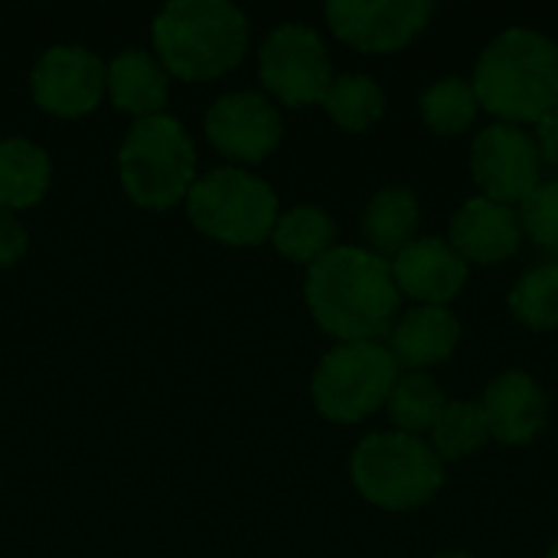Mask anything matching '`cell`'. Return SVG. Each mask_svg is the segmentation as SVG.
Here are the masks:
<instances>
[{
  "instance_id": "cell-17",
  "label": "cell",
  "mask_w": 558,
  "mask_h": 558,
  "mask_svg": "<svg viewBox=\"0 0 558 558\" xmlns=\"http://www.w3.org/2000/svg\"><path fill=\"white\" fill-rule=\"evenodd\" d=\"M105 88H108L114 108L137 114V121H141V118L163 114V105L170 95V75L154 52L121 49L105 65Z\"/></svg>"
},
{
  "instance_id": "cell-22",
  "label": "cell",
  "mask_w": 558,
  "mask_h": 558,
  "mask_svg": "<svg viewBox=\"0 0 558 558\" xmlns=\"http://www.w3.org/2000/svg\"><path fill=\"white\" fill-rule=\"evenodd\" d=\"M477 108H481L477 92L471 78L464 75H438L418 95V111L425 124L438 134H458L471 128L477 118Z\"/></svg>"
},
{
  "instance_id": "cell-30",
  "label": "cell",
  "mask_w": 558,
  "mask_h": 558,
  "mask_svg": "<svg viewBox=\"0 0 558 558\" xmlns=\"http://www.w3.org/2000/svg\"><path fill=\"white\" fill-rule=\"evenodd\" d=\"M546 558H558V539L549 546V553H546Z\"/></svg>"
},
{
  "instance_id": "cell-2",
  "label": "cell",
  "mask_w": 558,
  "mask_h": 558,
  "mask_svg": "<svg viewBox=\"0 0 558 558\" xmlns=\"http://www.w3.org/2000/svg\"><path fill=\"white\" fill-rule=\"evenodd\" d=\"M471 85L500 121H539L558 105V43L536 26H507L481 49Z\"/></svg>"
},
{
  "instance_id": "cell-26",
  "label": "cell",
  "mask_w": 558,
  "mask_h": 558,
  "mask_svg": "<svg viewBox=\"0 0 558 558\" xmlns=\"http://www.w3.org/2000/svg\"><path fill=\"white\" fill-rule=\"evenodd\" d=\"M520 226L539 248L558 255V177L539 180V186L520 203Z\"/></svg>"
},
{
  "instance_id": "cell-15",
  "label": "cell",
  "mask_w": 558,
  "mask_h": 558,
  "mask_svg": "<svg viewBox=\"0 0 558 558\" xmlns=\"http://www.w3.org/2000/svg\"><path fill=\"white\" fill-rule=\"evenodd\" d=\"M448 242L464 255V262L497 265L510 258L523 242L520 213L510 203H497L490 196H471L451 216Z\"/></svg>"
},
{
  "instance_id": "cell-12",
  "label": "cell",
  "mask_w": 558,
  "mask_h": 558,
  "mask_svg": "<svg viewBox=\"0 0 558 558\" xmlns=\"http://www.w3.org/2000/svg\"><path fill=\"white\" fill-rule=\"evenodd\" d=\"M330 29L366 52H392L412 43L435 13L428 0H330L327 3Z\"/></svg>"
},
{
  "instance_id": "cell-27",
  "label": "cell",
  "mask_w": 558,
  "mask_h": 558,
  "mask_svg": "<svg viewBox=\"0 0 558 558\" xmlns=\"http://www.w3.org/2000/svg\"><path fill=\"white\" fill-rule=\"evenodd\" d=\"M26 245H29V235L23 222L10 209H0V268L16 265L26 255Z\"/></svg>"
},
{
  "instance_id": "cell-11",
  "label": "cell",
  "mask_w": 558,
  "mask_h": 558,
  "mask_svg": "<svg viewBox=\"0 0 558 558\" xmlns=\"http://www.w3.org/2000/svg\"><path fill=\"white\" fill-rule=\"evenodd\" d=\"M209 144L242 163L265 160L284 137L281 111L262 92H226L203 114Z\"/></svg>"
},
{
  "instance_id": "cell-25",
  "label": "cell",
  "mask_w": 558,
  "mask_h": 558,
  "mask_svg": "<svg viewBox=\"0 0 558 558\" xmlns=\"http://www.w3.org/2000/svg\"><path fill=\"white\" fill-rule=\"evenodd\" d=\"M490 438L487 418L477 402H448L432 425V448L445 458H464L484 448Z\"/></svg>"
},
{
  "instance_id": "cell-18",
  "label": "cell",
  "mask_w": 558,
  "mask_h": 558,
  "mask_svg": "<svg viewBox=\"0 0 558 558\" xmlns=\"http://www.w3.org/2000/svg\"><path fill=\"white\" fill-rule=\"evenodd\" d=\"M422 222V203L418 193L405 183H389L369 196L363 206V235L373 252L396 255L415 239V229Z\"/></svg>"
},
{
  "instance_id": "cell-28",
  "label": "cell",
  "mask_w": 558,
  "mask_h": 558,
  "mask_svg": "<svg viewBox=\"0 0 558 558\" xmlns=\"http://www.w3.org/2000/svg\"><path fill=\"white\" fill-rule=\"evenodd\" d=\"M536 147H539V160L558 170V105L536 121Z\"/></svg>"
},
{
  "instance_id": "cell-4",
  "label": "cell",
  "mask_w": 558,
  "mask_h": 558,
  "mask_svg": "<svg viewBox=\"0 0 558 558\" xmlns=\"http://www.w3.org/2000/svg\"><path fill=\"white\" fill-rule=\"evenodd\" d=\"M118 177L141 209H170L196 183V147L177 118H141L121 141Z\"/></svg>"
},
{
  "instance_id": "cell-19",
  "label": "cell",
  "mask_w": 558,
  "mask_h": 558,
  "mask_svg": "<svg viewBox=\"0 0 558 558\" xmlns=\"http://www.w3.org/2000/svg\"><path fill=\"white\" fill-rule=\"evenodd\" d=\"M52 180L49 154L26 137H0V209L36 206Z\"/></svg>"
},
{
  "instance_id": "cell-16",
  "label": "cell",
  "mask_w": 558,
  "mask_h": 558,
  "mask_svg": "<svg viewBox=\"0 0 558 558\" xmlns=\"http://www.w3.org/2000/svg\"><path fill=\"white\" fill-rule=\"evenodd\" d=\"M461 340V320L448 304H418L402 314L389 330V353L399 366L425 369L454 353Z\"/></svg>"
},
{
  "instance_id": "cell-7",
  "label": "cell",
  "mask_w": 558,
  "mask_h": 558,
  "mask_svg": "<svg viewBox=\"0 0 558 558\" xmlns=\"http://www.w3.org/2000/svg\"><path fill=\"white\" fill-rule=\"evenodd\" d=\"M399 379V363L379 340L337 343L311 376V396L324 418L353 425L389 402Z\"/></svg>"
},
{
  "instance_id": "cell-29",
  "label": "cell",
  "mask_w": 558,
  "mask_h": 558,
  "mask_svg": "<svg viewBox=\"0 0 558 558\" xmlns=\"http://www.w3.org/2000/svg\"><path fill=\"white\" fill-rule=\"evenodd\" d=\"M432 558H477V556H471V553H464V549H448V553H438V556H432Z\"/></svg>"
},
{
  "instance_id": "cell-8",
  "label": "cell",
  "mask_w": 558,
  "mask_h": 558,
  "mask_svg": "<svg viewBox=\"0 0 558 558\" xmlns=\"http://www.w3.org/2000/svg\"><path fill=\"white\" fill-rule=\"evenodd\" d=\"M258 72L262 85L291 108L324 101L333 82L330 52L320 33L304 23H281L265 36L258 49Z\"/></svg>"
},
{
  "instance_id": "cell-13",
  "label": "cell",
  "mask_w": 558,
  "mask_h": 558,
  "mask_svg": "<svg viewBox=\"0 0 558 558\" xmlns=\"http://www.w3.org/2000/svg\"><path fill=\"white\" fill-rule=\"evenodd\" d=\"M392 278L422 304H448L468 281V262L445 235H415L392 255Z\"/></svg>"
},
{
  "instance_id": "cell-6",
  "label": "cell",
  "mask_w": 558,
  "mask_h": 558,
  "mask_svg": "<svg viewBox=\"0 0 558 558\" xmlns=\"http://www.w3.org/2000/svg\"><path fill=\"white\" fill-rule=\"evenodd\" d=\"M186 216L213 242L248 248L271 239L278 222V193L242 167H219L196 177L186 193Z\"/></svg>"
},
{
  "instance_id": "cell-5",
  "label": "cell",
  "mask_w": 558,
  "mask_h": 558,
  "mask_svg": "<svg viewBox=\"0 0 558 558\" xmlns=\"http://www.w3.org/2000/svg\"><path fill=\"white\" fill-rule=\"evenodd\" d=\"M356 490L386 510L428 504L445 484V464L432 445L405 432H373L350 454Z\"/></svg>"
},
{
  "instance_id": "cell-9",
  "label": "cell",
  "mask_w": 558,
  "mask_h": 558,
  "mask_svg": "<svg viewBox=\"0 0 558 558\" xmlns=\"http://www.w3.org/2000/svg\"><path fill=\"white\" fill-rule=\"evenodd\" d=\"M539 147L530 131L510 121H494L474 134L471 170L484 196L497 203H523L539 186Z\"/></svg>"
},
{
  "instance_id": "cell-3",
  "label": "cell",
  "mask_w": 558,
  "mask_h": 558,
  "mask_svg": "<svg viewBox=\"0 0 558 558\" xmlns=\"http://www.w3.org/2000/svg\"><path fill=\"white\" fill-rule=\"evenodd\" d=\"M248 16L226 0H173L150 26L160 65L183 82H206L235 69L248 49Z\"/></svg>"
},
{
  "instance_id": "cell-21",
  "label": "cell",
  "mask_w": 558,
  "mask_h": 558,
  "mask_svg": "<svg viewBox=\"0 0 558 558\" xmlns=\"http://www.w3.org/2000/svg\"><path fill=\"white\" fill-rule=\"evenodd\" d=\"M320 105L340 128L366 131L386 111V88L369 72H343L333 75Z\"/></svg>"
},
{
  "instance_id": "cell-10",
  "label": "cell",
  "mask_w": 558,
  "mask_h": 558,
  "mask_svg": "<svg viewBox=\"0 0 558 558\" xmlns=\"http://www.w3.org/2000/svg\"><path fill=\"white\" fill-rule=\"evenodd\" d=\"M29 95L56 118H82L101 105L105 62L85 46H49L29 72Z\"/></svg>"
},
{
  "instance_id": "cell-1",
  "label": "cell",
  "mask_w": 558,
  "mask_h": 558,
  "mask_svg": "<svg viewBox=\"0 0 558 558\" xmlns=\"http://www.w3.org/2000/svg\"><path fill=\"white\" fill-rule=\"evenodd\" d=\"M304 301L327 333L356 343L392 330L402 291L386 255L366 245H333L307 265Z\"/></svg>"
},
{
  "instance_id": "cell-20",
  "label": "cell",
  "mask_w": 558,
  "mask_h": 558,
  "mask_svg": "<svg viewBox=\"0 0 558 558\" xmlns=\"http://www.w3.org/2000/svg\"><path fill=\"white\" fill-rule=\"evenodd\" d=\"M333 239H337V222L317 203H298L288 213H278V222L271 229L275 248L301 265H314L324 252L333 248Z\"/></svg>"
},
{
  "instance_id": "cell-23",
  "label": "cell",
  "mask_w": 558,
  "mask_h": 558,
  "mask_svg": "<svg viewBox=\"0 0 558 558\" xmlns=\"http://www.w3.org/2000/svg\"><path fill=\"white\" fill-rule=\"evenodd\" d=\"M386 405H389V415L399 425V432L418 435L435 425V418L441 415L448 399H445V389L438 386V379H432L422 369H409L396 379Z\"/></svg>"
},
{
  "instance_id": "cell-24",
  "label": "cell",
  "mask_w": 558,
  "mask_h": 558,
  "mask_svg": "<svg viewBox=\"0 0 558 558\" xmlns=\"http://www.w3.org/2000/svg\"><path fill=\"white\" fill-rule=\"evenodd\" d=\"M510 311L533 330L558 327V262L533 265L510 288Z\"/></svg>"
},
{
  "instance_id": "cell-14",
  "label": "cell",
  "mask_w": 558,
  "mask_h": 558,
  "mask_svg": "<svg viewBox=\"0 0 558 558\" xmlns=\"http://www.w3.org/2000/svg\"><path fill=\"white\" fill-rule=\"evenodd\" d=\"M477 405L487 418L490 435L500 438L504 445L533 441L549 418L546 389L526 369H507L494 376Z\"/></svg>"
}]
</instances>
